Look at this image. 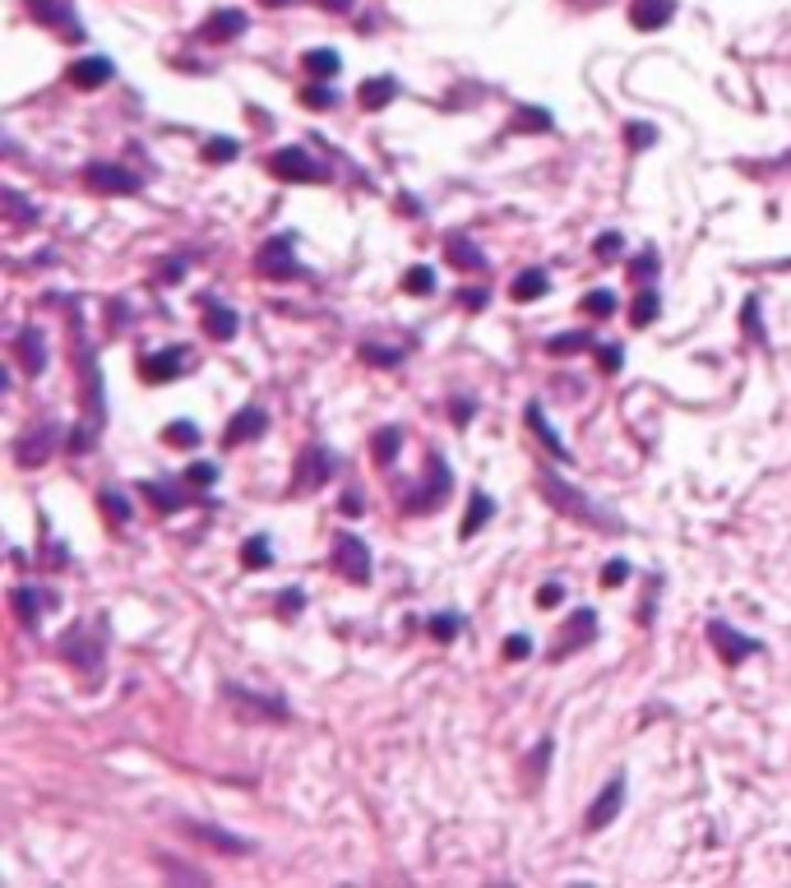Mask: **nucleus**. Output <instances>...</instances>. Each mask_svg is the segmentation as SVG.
Masks as SVG:
<instances>
[{"label":"nucleus","mask_w":791,"mask_h":888,"mask_svg":"<svg viewBox=\"0 0 791 888\" xmlns=\"http://www.w3.org/2000/svg\"><path fill=\"white\" fill-rule=\"evenodd\" d=\"M14 352H19V366L29 371V375H42V371H46V333H42L38 324L19 329V339H14Z\"/></svg>","instance_id":"4be33fe9"},{"label":"nucleus","mask_w":791,"mask_h":888,"mask_svg":"<svg viewBox=\"0 0 791 888\" xmlns=\"http://www.w3.org/2000/svg\"><path fill=\"white\" fill-rule=\"evenodd\" d=\"M107 324H130V306H126V301L107 306Z\"/></svg>","instance_id":"052dcab7"},{"label":"nucleus","mask_w":791,"mask_h":888,"mask_svg":"<svg viewBox=\"0 0 791 888\" xmlns=\"http://www.w3.org/2000/svg\"><path fill=\"white\" fill-rule=\"evenodd\" d=\"M56 445H61V421L46 417V421L29 426V430H23V436L14 440V463H19V468H42V463L56 453Z\"/></svg>","instance_id":"423d86ee"},{"label":"nucleus","mask_w":791,"mask_h":888,"mask_svg":"<svg viewBox=\"0 0 791 888\" xmlns=\"http://www.w3.org/2000/svg\"><path fill=\"white\" fill-rule=\"evenodd\" d=\"M255 269L264 278H301L306 269L297 264V236L282 232V236H274V242H264L259 255H255Z\"/></svg>","instance_id":"0eeeda50"},{"label":"nucleus","mask_w":791,"mask_h":888,"mask_svg":"<svg viewBox=\"0 0 791 888\" xmlns=\"http://www.w3.org/2000/svg\"><path fill=\"white\" fill-rule=\"evenodd\" d=\"M527 426L537 430L542 445H546L551 453H556V459H565V463H569V449H565V440H560V430H556V426H546V417H542V403H527Z\"/></svg>","instance_id":"c756f323"},{"label":"nucleus","mask_w":791,"mask_h":888,"mask_svg":"<svg viewBox=\"0 0 791 888\" xmlns=\"http://www.w3.org/2000/svg\"><path fill=\"white\" fill-rule=\"evenodd\" d=\"M84 185L93 190V195H139L143 181L135 172H126V167L116 162H88L84 167Z\"/></svg>","instance_id":"6e6552de"},{"label":"nucleus","mask_w":791,"mask_h":888,"mask_svg":"<svg viewBox=\"0 0 791 888\" xmlns=\"http://www.w3.org/2000/svg\"><path fill=\"white\" fill-rule=\"evenodd\" d=\"M329 565L343 574L348 584H371V574H375V560H371V546L356 537V533H339L333 537V556H329Z\"/></svg>","instance_id":"20e7f679"},{"label":"nucleus","mask_w":791,"mask_h":888,"mask_svg":"<svg viewBox=\"0 0 791 888\" xmlns=\"http://www.w3.org/2000/svg\"><path fill=\"white\" fill-rule=\"evenodd\" d=\"M495 518V500L487 495V491H472V500H468V514H463V527H459V537L463 542H472L482 527Z\"/></svg>","instance_id":"b1692460"},{"label":"nucleus","mask_w":791,"mask_h":888,"mask_svg":"<svg viewBox=\"0 0 791 888\" xmlns=\"http://www.w3.org/2000/svg\"><path fill=\"white\" fill-rule=\"evenodd\" d=\"M620 805H626V778H611L607 787H602V796H597L592 805H588V814H584V828L588 833H602V828H611V820L620 814Z\"/></svg>","instance_id":"ddd939ff"},{"label":"nucleus","mask_w":791,"mask_h":888,"mask_svg":"<svg viewBox=\"0 0 791 888\" xmlns=\"http://www.w3.org/2000/svg\"><path fill=\"white\" fill-rule=\"evenodd\" d=\"M671 14H676V6H671V0H634V6H630V23H634L639 33L666 29Z\"/></svg>","instance_id":"5701e85b"},{"label":"nucleus","mask_w":791,"mask_h":888,"mask_svg":"<svg viewBox=\"0 0 791 888\" xmlns=\"http://www.w3.org/2000/svg\"><path fill=\"white\" fill-rule=\"evenodd\" d=\"M597 255H602V259L620 255V236H616V232H607V236H602V242H597Z\"/></svg>","instance_id":"bf43d9fd"},{"label":"nucleus","mask_w":791,"mask_h":888,"mask_svg":"<svg viewBox=\"0 0 791 888\" xmlns=\"http://www.w3.org/2000/svg\"><path fill=\"white\" fill-rule=\"evenodd\" d=\"M626 579H630V560H611V565L602 569V584H607V588H620Z\"/></svg>","instance_id":"603ef678"},{"label":"nucleus","mask_w":791,"mask_h":888,"mask_svg":"<svg viewBox=\"0 0 791 888\" xmlns=\"http://www.w3.org/2000/svg\"><path fill=\"white\" fill-rule=\"evenodd\" d=\"M61 657L75 662L79 671H103V643H88V634L75 625L61 634Z\"/></svg>","instance_id":"f3484780"},{"label":"nucleus","mask_w":791,"mask_h":888,"mask_svg":"<svg viewBox=\"0 0 791 888\" xmlns=\"http://www.w3.org/2000/svg\"><path fill=\"white\" fill-rule=\"evenodd\" d=\"M362 356H366V362H375V366H398V362H403V352H394V347H375V343H366Z\"/></svg>","instance_id":"8fccbe9b"},{"label":"nucleus","mask_w":791,"mask_h":888,"mask_svg":"<svg viewBox=\"0 0 791 888\" xmlns=\"http://www.w3.org/2000/svg\"><path fill=\"white\" fill-rule=\"evenodd\" d=\"M264 430H269V413H264V407H242V413H236L232 417V426L223 430V445L232 449V445H246V440H259L264 436Z\"/></svg>","instance_id":"6ab92c4d"},{"label":"nucleus","mask_w":791,"mask_h":888,"mask_svg":"<svg viewBox=\"0 0 791 888\" xmlns=\"http://www.w3.org/2000/svg\"><path fill=\"white\" fill-rule=\"evenodd\" d=\"M592 639H597V611H592V607H579V611L565 620V639L551 643L546 657H551V662H565V657L579 653V648H588Z\"/></svg>","instance_id":"1a4fd4ad"},{"label":"nucleus","mask_w":791,"mask_h":888,"mask_svg":"<svg viewBox=\"0 0 791 888\" xmlns=\"http://www.w3.org/2000/svg\"><path fill=\"white\" fill-rule=\"evenodd\" d=\"M708 643L717 648V657H723L727 666H740L746 657H755V653H759V643H755V639H746V634H736V630L727 625V620H713V625H708Z\"/></svg>","instance_id":"f8f14e48"},{"label":"nucleus","mask_w":791,"mask_h":888,"mask_svg":"<svg viewBox=\"0 0 791 888\" xmlns=\"http://www.w3.org/2000/svg\"><path fill=\"white\" fill-rule=\"evenodd\" d=\"M740 324H746V333L763 347L769 343V333H763V320H759V297H746V306H740Z\"/></svg>","instance_id":"a19ab883"},{"label":"nucleus","mask_w":791,"mask_h":888,"mask_svg":"<svg viewBox=\"0 0 791 888\" xmlns=\"http://www.w3.org/2000/svg\"><path fill=\"white\" fill-rule=\"evenodd\" d=\"M551 755H556V740H551V736H546V740H542V746H537V755H533V782H537V778L546 773V759H551Z\"/></svg>","instance_id":"6e6d98bb"},{"label":"nucleus","mask_w":791,"mask_h":888,"mask_svg":"<svg viewBox=\"0 0 791 888\" xmlns=\"http://www.w3.org/2000/svg\"><path fill=\"white\" fill-rule=\"evenodd\" d=\"M546 287H551L546 269H523V274H514V282H510V297H514V301H542Z\"/></svg>","instance_id":"cd10ccee"},{"label":"nucleus","mask_w":791,"mask_h":888,"mask_svg":"<svg viewBox=\"0 0 791 888\" xmlns=\"http://www.w3.org/2000/svg\"><path fill=\"white\" fill-rule=\"evenodd\" d=\"M139 491H143V495H149V500H153V505H158L162 514H172V510H181V505H185V500H190L185 491H172V486H167V482H139Z\"/></svg>","instance_id":"72a5a7b5"},{"label":"nucleus","mask_w":791,"mask_h":888,"mask_svg":"<svg viewBox=\"0 0 791 888\" xmlns=\"http://www.w3.org/2000/svg\"><path fill=\"white\" fill-rule=\"evenodd\" d=\"M227 694H232L236 704H250V713H264V717H274V723H287V704L278 699V694H274V699H259V694H250L242 685H227Z\"/></svg>","instance_id":"7c9ffc66"},{"label":"nucleus","mask_w":791,"mask_h":888,"mask_svg":"<svg viewBox=\"0 0 791 888\" xmlns=\"http://www.w3.org/2000/svg\"><path fill=\"white\" fill-rule=\"evenodd\" d=\"M242 565H246V569H269V565H274V542H269V537H250V542L242 546Z\"/></svg>","instance_id":"4c0bfd02"},{"label":"nucleus","mask_w":791,"mask_h":888,"mask_svg":"<svg viewBox=\"0 0 791 888\" xmlns=\"http://www.w3.org/2000/svg\"><path fill=\"white\" fill-rule=\"evenodd\" d=\"M301 65H306V75H310V79H333V75L343 69V56L333 52V46H320V52H306Z\"/></svg>","instance_id":"2f4dec72"},{"label":"nucleus","mask_w":791,"mask_h":888,"mask_svg":"<svg viewBox=\"0 0 791 888\" xmlns=\"http://www.w3.org/2000/svg\"><path fill=\"white\" fill-rule=\"evenodd\" d=\"M658 310H662V297L653 292V287H643V292L634 297V306H630V324H653L658 320Z\"/></svg>","instance_id":"c9c22d12"},{"label":"nucleus","mask_w":791,"mask_h":888,"mask_svg":"<svg viewBox=\"0 0 791 888\" xmlns=\"http://www.w3.org/2000/svg\"><path fill=\"white\" fill-rule=\"evenodd\" d=\"M514 135H551L556 130V116L546 107H514V121H510Z\"/></svg>","instance_id":"a878e982"},{"label":"nucleus","mask_w":791,"mask_h":888,"mask_svg":"<svg viewBox=\"0 0 791 888\" xmlns=\"http://www.w3.org/2000/svg\"><path fill=\"white\" fill-rule=\"evenodd\" d=\"M333 472H339V453H333L329 445H306V449H301V463H297V472H292V495L320 491Z\"/></svg>","instance_id":"39448f33"},{"label":"nucleus","mask_w":791,"mask_h":888,"mask_svg":"<svg viewBox=\"0 0 791 888\" xmlns=\"http://www.w3.org/2000/svg\"><path fill=\"white\" fill-rule=\"evenodd\" d=\"M103 510H107L116 523H130V500H126L121 491H111V486H107V491H103Z\"/></svg>","instance_id":"de8ad7c7"},{"label":"nucleus","mask_w":791,"mask_h":888,"mask_svg":"<svg viewBox=\"0 0 791 888\" xmlns=\"http://www.w3.org/2000/svg\"><path fill=\"white\" fill-rule=\"evenodd\" d=\"M236 329H242V315H236L232 306H223L218 297H204V333L209 339L227 343V339H236Z\"/></svg>","instance_id":"412c9836"},{"label":"nucleus","mask_w":791,"mask_h":888,"mask_svg":"<svg viewBox=\"0 0 791 888\" xmlns=\"http://www.w3.org/2000/svg\"><path fill=\"white\" fill-rule=\"evenodd\" d=\"M56 607H61V597L52 588H14V611H19V620L29 630H38V620L46 611H56Z\"/></svg>","instance_id":"dca6fc26"},{"label":"nucleus","mask_w":791,"mask_h":888,"mask_svg":"<svg viewBox=\"0 0 791 888\" xmlns=\"http://www.w3.org/2000/svg\"><path fill=\"white\" fill-rule=\"evenodd\" d=\"M426 630H430V639L453 643V639H459V630H463V616H459V611H440V616L426 620Z\"/></svg>","instance_id":"e433bc0d"},{"label":"nucleus","mask_w":791,"mask_h":888,"mask_svg":"<svg viewBox=\"0 0 791 888\" xmlns=\"http://www.w3.org/2000/svg\"><path fill=\"white\" fill-rule=\"evenodd\" d=\"M213 482H218V468H213V463H190L185 468V486H213Z\"/></svg>","instance_id":"09e8293b"},{"label":"nucleus","mask_w":791,"mask_h":888,"mask_svg":"<svg viewBox=\"0 0 791 888\" xmlns=\"http://www.w3.org/2000/svg\"><path fill=\"white\" fill-rule=\"evenodd\" d=\"M320 10H333V14H348L352 10V0H316Z\"/></svg>","instance_id":"0e129e2a"},{"label":"nucleus","mask_w":791,"mask_h":888,"mask_svg":"<svg viewBox=\"0 0 791 888\" xmlns=\"http://www.w3.org/2000/svg\"><path fill=\"white\" fill-rule=\"evenodd\" d=\"M620 362H626V352H620L616 343H607V347H602V371H607V375H616V371H620Z\"/></svg>","instance_id":"4d7b16f0"},{"label":"nucleus","mask_w":791,"mask_h":888,"mask_svg":"<svg viewBox=\"0 0 791 888\" xmlns=\"http://www.w3.org/2000/svg\"><path fill=\"white\" fill-rule=\"evenodd\" d=\"M236 153H242V143L236 139H209L204 143V162H232Z\"/></svg>","instance_id":"a18cd8bd"},{"label":"nucleus","mask_w":791,"mask_h":888,"mask_svg":"<svg viewBox=\"0 0 791 888\" xmlns=\"http://www.w3.org/2000/svg\"><path fill=\"white\" fill-rule=\"evenodd\" d=\"M630 274H634V278H643V282H649V278H658V255H653V250H643V255H634V264H630Z\"/></svg>","instance_id":"3c124183"},{"label":"nucleus","mask_w":791,"mask_h":888,"mask_svg":"<svg viewBox=\"0 0 791 888\" xmlns=\"http://www.w3.org/2000/svg\"><path fill=\"white\" fill-rule=\"evenodd\" d=\"M626 143H630V153H643V149H653V143H658V130L634 121V126H626Z\"/></svg>","instance_id":"c03bdc74"},{"label":"nucleus","mask_w":791,"mask_h":888,"mask_svg":"<svg viewBox=\"0 0 791 888\" xmlns=\"http://www.w3.org/2000/svg\"><path fill=\"white\" fill-rule=\"evenodd\" d=\"M181 828H185L190 837H200V843H209V847L232 852V856H250V852H255L250 837H236V833H227V828H213V824H200V820H181Z\"/></svg>","instance_id":"2eb2a0df"},{"label":"nucleus","mask_w":791,"mask_h":888,"mask_svg":"<svg viewBox=\"0 0 791 888\" xmlns=\"http://www.w3.org/2000/svg\"><path fill=\"white\" fill-rule=\"evenodd\" d=\"M371 449H375V463H380V468H389V463L398 459V449H403V430H398V426H385V430H375Z\"/></svg>","instance_id":"473e14b6"},{"label":"nucleus","mask_w":791,"mask_h":888,"mask_svg":"<svg viewBox=\"0 0 791 888\" xmlns=\"http://www.w3.org/2000/svg\"><path fill=\"white\" fill-rule=\"evenodd\" d=\"M181 366H185V347H167V352H149V356H143L139 375H143V384H172L181 375Z\"/></svg>","instance_id":"a211bd4d"},{"label":"nucleus","mask_w":791,"mask_h":888,"mask_svg":"<svg viewBox=\"0 0 791 888\" xmlns=\"http://www.w3.org/2000/svg\"><path fill=\"white\" fill-rule=\"evenodd\" d=\"M398 98V79H389V75H380V79H366L362 84V93H356V103H362L366 111H380V107H389Z\"/></svg>","instance_id":"bb28decb"},{"label":"nucleus","mask_w":791,"mask_h":888,"mask_svg":"<svg viewBox=\"0 0 791 888\" xmlns=\"http://www.w3.org/2000/svg\"><path fill=\"white\" fill-rule=\"evenodd\" d=\"M301 103H306V107H316V111L339 107V88H333L329 79H310V84L301 88Z\"/></svg>","instance_id":"f704fd0d"},{"label":"nucleus","mask_w":791,"mask_h":888,"mask_svg":"<svg viewBox=\"0 0 791 888\" xmlns=\"http://www.w3.org/2000/svg\"><path fill=\"white\" fill-rule=\"evenodd\" d=\"M162 264H167V269H162V274H158V278H162V282H177V278H181V274H185V259H162Z\"/></svg>","instance_id":"680f3d73"},{"label":"nucleus","mask_w":791,"mask_h":888,"mask_svg":"<svg viewBox=\"0 0 791 888\" xmlns=\"http://www.w3.org/2000/svg\"><path fill=\"white\" fill-rule=\"evenodd\" d=\"M472 421V398H459L453 403V426H468Z\"/></svg>","instance_id":"e2e57ef3"},{"label":"nucleus","mask_w":791,"mask_h":888,"mask_svg":"<svg viewBox=\"0 0 791 888\" xmlns=\"http://www.w3.org/2000/svg\"><path fill=\"white\" fill-rule=\"evenodd\" d=\"M505 657H519V662L533 657V639H527V634H510L505 639Z\"/></svg>","instance_id":"864d4df0"},{"label":"nucleus","mask_w":791,"mask_h":888,"mask_svg":"<svg viewBox=\"0 0 791 888\" xmlns=\"http://www.w3.org/2000/svg\"><path fill=\"white\" fill-rule=\"evenodd\" d=\"M597 347V333L588 329H569V333H556V339H546V352L551 356H574V352H592Z\"/></svg>","instance_id":"c85d7f7f"},{"label":"nucleus","mask_w":791,"mask_h":888,"mask_svg":"<svg viewBox=\"0 0 791 888\" xmlns=\"http://www.w3.org/2000/svg\"><path fill=\"white\" fill-rule=\"evenodd\" d=\"M449 491H453V472H449V463L440 459V453H426V472H421L417 491H407L403 510H407V514H430V510H440V505H445Z\"/></svg>","instance_id":"7ed1b4c3"},{"label":"nucleus","mask_w":791,"mask_h":888,"mask_svg":"<svg viewBox=\"0 0 791 888\" xmlns=\"http://www.w3.org/2000/svg\"><path fill=\"white\" fill-rule=\"evenodd\" d=\"M65 79H70V88L93 93V88H103V84L116 79V65L107 56H84V61H75V65L65 69Z\"/></svg>","instance_id":"4468645a"},{"label":"nucleus","mask_w":791,"mask_h":888,"mask_svg":"<svg viewBox=\"0 0 791 888\" xmlns=\"http://www.w3.org/2000/svg\"><path fill=\"white\" fill-rule=\"evenodd\" d=\"M162 440H167V445H185V449H195V445H200V426H195V421H172V426L162 430Z\"/></svg>","instance_id":"79ce46f5"},{"label":"nucleus","mask_w":791,"mask_h":888,"mask_svg":"<svg viewBox=\"0 0 791 888\" xmlns=\"http://www.w3.org/2000/svg\"><path fill=\"white\" fill-rule=\"evenodd\" d=\"M459 301L468 306V310H482L491 297H487V287H482V292H477V287H463V292H459Z\"/></svg>","instance_id":"13d9d810"},{"label":"nucleus","mask_w":791,"mask_h":888,"mask_svg":"<svg viewBox=\"0 0 791 888\" xmlns=\"http://www.w3.org/2000/svg\"><path fill=\"white\" fill-rule=\"evenodd\" d=\"M537 486H542V495L556 505L565 518H574V523H584V527H602V533H626V523H620L611 510H602L597 500H588L579 486H569V482H560V477H551V472H537Z\"/></svg>","instance_id":"f257e3e1"},{"label":"nucleus","mask_w":791,"mask_h":888,"mask_svg":"<svg viewBox=\"0 0 791 888\" xmlns=\"http://www.w3.org/2000/svg\"><path fill=\"white\" fill-rule=\"evenodd\" d=\"M584 315H592V320L616 315V297L607 292V287H602V292H588V297H584Z\"/></svg>","instance_id":"37998d69"},{"label":"nucleus","mask_w":791,"mask_h":888,"mask_svg":"<svg viewBox=\"0 0 791 888\" xmlns=\"http://www.w3.org/2000/svg\"><path fill=\"white\" fill-rule=\"evenodd\" d=\"M0 200H6V213H10V223H38V204H29V200H23L14 185H6V190H0Z\"/></svg>","instance_id":"58836bf2"},{"label":"nucleus","mask_w":791,"mask_h":888,"mask_svg":"<svg viewBox=\"0 0 791 888\" xmlns=\"http://www.w3.org/2000/svg\"><path fill=\"white\" fill-rule=\"evenodd\" d=\"M269 172H274L278 181H324V176H329L306 149H297V143H287V149H278V153L269 158Z\"/></svg>","instance_id":"9d476101"},{"label":"nucleus","mask_w":791,"mask_h":888,"mask_svg":"<svg viewBox=\"0 0 791 888\" xmlns=\"http://www.w3.org/2000/svg\"><path fill=\"white\" fill-rule=\"evenodd\" d=\"M301 611H306V592H301V588H282V592H278V616L292 620V616H301Z\"/></svg>","instance_id":"49530a36"},{"label":"nucleus","mask_w":791,"mask_h":888,"mask_svg":"<svg viewBox=\"0 0 791 888\" xmlns=\"http://www.w3.org/2000/svg\"><path fill=\"white\" fill-rule=\"evenodd\" d=\"M264 6H274V10H282V6H297V0H264Z\"/></svg>","instance_id":"69168bd1"},{"label":"nucleus","mask_w":791,"mask_h":888,"mask_svg":"<svg viewBox=\"0 0 791 888\" xmlns=\"http://www.w3.org/2000/svg\"><path fill=\"white\" fill-rule=\"evenodd\" d=\"M403 287H407L413 297H430V292H436V274H430V264H413V269H407V278H403Z\"/></svg>","instance_id":"ea45409f"},{"label":"nucleus","mask_w":791,"mask_h":888,"mask_svg":"<svg viewBox=\"0 0 791 888\" xmlns=\"http://www.w3.org/2000/svg\"><path fill=\"white\" fill-rule=\"evenodd\" d=\"M250 29L242 10H213L204 23H200V42H236Z\"/></svg>","instance_id":"aec40b11"},{"label":"nucleus","mask_w":791,"mask_h":888,"mask_svg":"<svg viewBox=\"0 0 791 888\" xmlns=\"http://www.w3.org/2000/svg\"><path fill=\"white\" fill-rule=\"evenodd\" d=\"M23 6H29V14L42 23V29H56L70 42H84V29H79L75 6H70V0H23Z\"/></svg>","instance_id":"9b49d317"},{"label":"nucleus","mask_w":791,"mask_h":888,"mask_svg":"<svg viewBox=\"0 0 791 888\" xmlns=\"http://www.w3.org/2000/svg\"><path fill=\"white\" fill-rule=\"evenodd\" d=\"M70 329H75V356H79V371H84V413H88V426H103V421H107V398H103V371H98V352H93L88 333H84V315H79V301L70 306Z\"/></svg>","instance_id":"f03ea898"},{"label":"nucleus","mask_w":791,"mask_h":888,"mask_svg":"<svg viewBox=\"0 0 791 888\" xmlns=\"http://www.w3.org/2000/svg\"><path fill=\"white\" fill-rule=\"evenodd\" d=\"M565 602V588L560 584H542V592H537V607L542 611H551V607H560Z\"/></svg>","instance_id":"5fc2aeb1"},{"label":"nucleus","mask_w":791,"mask_h":888,"mask_svg":"<svg viewBox=\"0 0 791 888\" xmlns=\"http://www.w3.org/2000/svg\"><path fill=\"white\" fill-rule=\"evenodd\" d=\"M445 255L453 259V269H463V274H477V269H487V255L477 250L468 236H445Z\"/></svg>","instance_id":"393cba45"}]
</instances>
